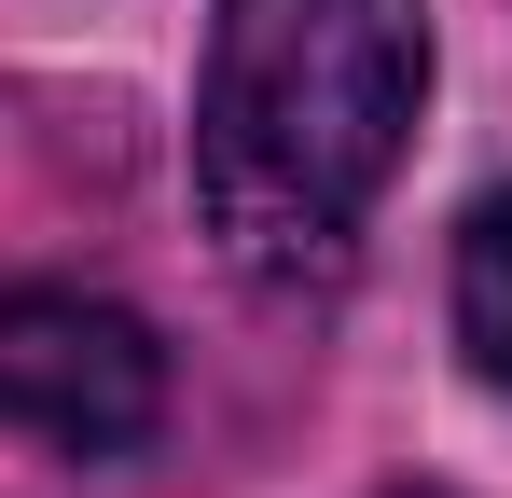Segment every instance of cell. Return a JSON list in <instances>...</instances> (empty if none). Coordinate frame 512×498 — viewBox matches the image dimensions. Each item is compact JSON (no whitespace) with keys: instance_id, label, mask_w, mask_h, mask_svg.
I'll return each instance as SVG.
<instances>
[{"instance_id":"6da1fadb","label":"cell","mask_w":512,"mask_h":498,"mask_svg":"<svg viewBox=\"0 0 512 498\" xmlns=\"http://www.w3.org/2000/svg\"><path fill=\"white\" fill-rule=\"evenodd\" d=\"M429 111V0H222L194 56V208L250 291H333Z\"/></svg>"},{"instance_id":"3957f363","label":"cell","mask_w":512,"mask_h":498,"mask_svg":"<svg viewBox=\"0 0 512 498\" xmlns=\"http://www.w3.org/2000/svg\"><path fill=\"white\" fill-rule=\"evenodd\" d=\"M457 346L485 388H512V194H485L457 222Z\"/></svg>"},{"instance_id":"277c9868","label":"cell","mask_w":512,"mask_h":498,"mask_svg":"<svg viewBox=\"0 0 512 498\" xmlns=\"http://www.w3.org/2000/svg\"><path fill=\"white\" fill-rule=\"evenodd\" d=\"M402 498H457V485H402Z\"/></svg>"},{"instance_id":"7a4b0ae2","label":"cell","mask_w":512,"mask_h":498,"mask_svg":"<svg viewBox=\"0 0 512 498\" xmlns=\"http://www.w3.org/2000/svg\"><path fill=\"white\" fill-rule=\"evenodd\" d=\"M0 429L56 457H139L167 429V346L97 291H0Z\"/></svg>"}]
</instances>
